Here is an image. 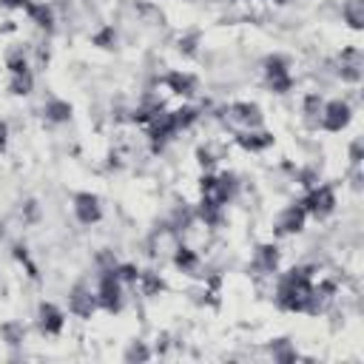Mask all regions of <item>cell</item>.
I'll return each instance as SVG.
<instances>
[{"label": "cell", "instance_id": "obj_1", "mask_svg": "<svg viewBox=\"0 0 364 364\" xmlns=\"http://www.w3.org/2000/svg\"><path fill=\"white\" fill-rule=\"evenodd\" d=\"M310 293H313V267H310V264H301V267H290V270L279 279L273 299H276V307H279V310L301 313Z\"/></svg>", "mask_w": 364, "mask_h": 364}, {"label": "cell", "instance_id": "obj_2", "mask_svg": "<svg viewBox=\"0 0 364 364\" xmlns=\"http://www.w3.org/2000/svg\"><path fill=\"white\" fill-rule=\"evenodd\" d=\"M97 304L105 313H119L122 310V282L114 276V270H100V282H97Z\"/></svg>", "mask_w": 364, "mask_h": 364}, {"label": "cell", "instance_id": "obj_3", "mask_svg": "<svg viewBox=\"0 0 364 364\" xmlns=\"http://www.w3.org/2000/svg\"><path fill=\"white\" fill-rule=\"evenodd\" d=\"M350 119H353L350 102H347V100H330V102H324V108H321L318 128H324L327 134H338V131H344V128L350 125Z\"/></svg>", "mask_w": 364, "mask_h": 364}, {"label": "cell", "instance_id": "obj_4", "mask_svg": "<svg viewBox=\"0 0 364 364\" xmlns=\"http://www.w3.org/2000/svg\"><path fill=\"white\" fill-rule=\"evenodd\" d=\"M307 216H316V219H327L333 210H336V191L330 185H313L307 191V196L301 199Z\"/></svg>", "mask_w": 364, "mask_h": 364}, {"label": "cell", "instance_id": "obj_5", "mask_svg": "<svg viewBox=\"0 0 364 364\" xmlns=\"http://www.w3.org/2000/svg\"><path fill=\"white\" fill-rule=\"evenodd\" d=\"M176 134H179V128H176L173 111H156V114L151 117V122H148V136H151V142H154V151H162V145H165L168 139H173Z\"/></svg>", "mask_w": 364, "mask_h": 364}, {"label": "cell", "instance_id": "obj_6", "mask_svg": "<svg viewBox=\"0 0 364 364\" xmlns=\"http://www.w3.org/2000/svg\"><path fill=\"white\" fill-rule=\"evenodd\" d=\"M336 65H338L336 74H338L344 82H353V85L361 82V74H364V54H361L358 46H347V48H341Z\"/></svg>", "mask_w": 364, "mask_h": 364}, {"label": "cell", "instance_id": "obj_7", "mask_svg": "<svg viewBox=\"0 0 364 364\" xmlns=\"http://www.w3.org/2000/svg\"><path fill=\"white\" fill-rule=\"evenodd\" d=\"M68 310L74 313V316H80V318H91L97 310H100V304H97V290H91L88 284H74L71 290H68Z\"/></svg>", "mask_w": 364, "mask_h": 364}, {"label": "cell", "instance_id": "obj_8", "mask_svg": "<svg viewBox=\"0 0 364 364\" xmlns=\"http://www.w3.org/2000/svg\"><path fill=\"white\" fill-rule=\"evenodd\" d=\"M304 222H307V210L301 202H293L287 208H282V213L276 216V228L273 233L276 236H290V233H301L304 230Z\"/></svg>", "mask_w": 364, "mask_h": 364}, {"label": "cell", "instance_id": "obj_9", "mask_svg": "<svg viewBox=\"0 0 364 364\" xmlns=\"http://www.w3.org/2000/svg\"><path fill=\"white\" fill-rule=\"evenodd\" d=\"M74 216L80 225H97L102 219V205L97 199V193H88V191H80L74 193Z\"/></svg>", "mask_w": 364, "mask_h": 364}, {"label": "cell", "instance_id": "obj_10", "mask_svg": "<svg viewBox=\"0 0 364 364\" xmlns=\"http://www.w3.org/2000/svg\"><path fill=\"white\" fill-rule=\"evenodd\" d=\"M225 114H228V122L242 125L245 131L262 125V108H259L256 102H230V105L225 108Z\"/></svg>", "mask_w": 364, "mask_h": 364}, {"label": "cell", "instance_id": "obj_11", "mask_svg": "<svg viewBox=\"0 0 364 364\" xmlns=\"http://www.w3.org/2000/svg\"><path fill=\"white\" fill-rule=\"evenodd\" d=\"M37 324L46 336H60L63 327H65V313L54 304V301H43L37 307Z\"/></svg>", "mask_w": 364, "mask_h": 364}, {"label": "cell", "instance_id": "obj_12", "mask_svg": "<svg viewBox=\"0 0 364 364\" xmlns=\"http://www.w3.org/2000/svg\"><path fill=\"white\" fill-rule=\"evenodd\" d=\"M162 82H165V88H168L171 94H176V97H193V94L199 91V80H196L191 71H171V74L162 77Z\"/></svg>", "mask_w": 364, "mask_h": 364}, {"label": "cell", "instance_id": "obj_13", "mask_svg": "<svg viewBox=\"0 0 364 364\" xmlns=\"http://www.w3.org/2000/svg\"><path fill=\"white\" fill-rule=\"evenodd\" d=\"M273 142H276L273 134H270V131H259V128H247V131H239V134H236V145L245 148V151H250V154H262V151H267Z\"/></svg>", "mask_w": 364, "mask_h": 364}, {"label": "cell", "instance_id": "obj_14", "mask_svg": "<svg viewBox=\"0 0 364 364\" xmlns=\"http://www.w3.org/2000/svg\"><path fill=\"white\" fill-rule=\"evenodd\" d=\"M236 193H239V176H236L233 171L219 173V176H216V185H213V191H210V199H216V202L225 208L228 202L236 199Z\"/></svg>", "mask_w": 364, "mask_h": 364}, {"label": "cell", "instance_id": "obj_15", "mask_svg": "<svg viewBox=\"0 0 364 364\" xmlns=\"http://www.w3.org/2000/svg\"><path fill=\"white\" fill-rule=\"evenodd\" d=\"M279 267V247L276 245H259L253 250V270L256 273H276Z\"/></svg>", "mask_w": 364, "mask_h": 364}, {"label": "cell", "instance_id": "obj_16", "mask_svg": "<svg viewBox=\"0 0 364 364\" xmlns=\"http://www.w3.org/2000/svg\"><path fill=\"white\" fill-rule=\"evenodd\" d=\"M196 216H199L208 228H219V225H222V219H225V208H222L216 199L202 196V202H199V208H196Z\"/></svg>", "mask_w": 364, "mask_h": 364}, {"label": "cell", "instance_id": "obj_17", "mask_svg": "<svg viewBox=\"0 0 364 364\" xmlns=\"http://www.w3.org/2000/svg\"><path fill=\"white\" fill-rule=\"evenodd\" d=\"M321 108H324V100L318 91H310L301 102V117H304V125L307 128H318V117H321Z\"/></svg>", "mask_w": 364, "mask_h": 364}, {"label": "cell", "instance_id": "obj_18", "mask_svg": "<svg viewBox=\"0 0 364 364\" xmlns=\"http://www.w3.org/2000/svg\"><path fill=\"white\" fill-rule=\"evenodd\" d=\"M26 14L40 26V28H46V31H51L54 28V9L51 6H46V3H26Z\"/></svg>", "mask_w": 364, "mask_h": 364}, {"label": "cell", "instance_id": "obj_19", "mask_svg": "<svg viewBox=\"0 0 364 364\" xmlns=\"http://www.w3.org/2000/svg\"><path fill=\"white\" fill-rule=\"evenodd\" d=\"M173 264H176L182 273H196V270H199V253H196L193 247L179 245V247L173 250Z\"/></svg>", "mask_w": 364, "mask_h": 364}, {"label": "cell", "instance_id": "obj_20", "mask_svg": "<svg viewBox=\"0 0 364 364\" xmlns=\"http://www.w3.org/2000/svg\"><path fill=\"white\" fill-rule=\"evenodd\" d=\"M341 14H344V20H347L350 28H355V31L364 28V0H344Z\"/></svg>", "mask_w": 364, "mask_h": 364}, {"label": "cell", "instance_id": "obj_21", "mask_svg": "<svg viewBox=\"0 0 364 364\" xmlns=\"http://www.w3.org/2000/svg\"><path fill=\"white\" fill-rule=\"evenodd\" d=\"M43 114H46L48 122H68L71 119V102H65V100H48L43 105Z\"/></svg>", "mask_w": 364, "mask_h": 364}, {"label": "cell", "instance_id": "obj_22", "mask_svg": "<svg viewBox=\"0 0 364 364\" xmlns=\"http://www.w3.org/2000/svg\"><path fill=\"white\" fill-rule=\"evenodd\" d=\"M262 68H264V80H270V77H284V74H290V60L282 57V54H267L264 63H262Z\"/></svg>", "mask_w": 364, "mask_h": 364}, {"label": "cell", "instance_id": "obj_23", "mask_svg": "<svg viewBox=\"0 0 364 364\" xmlns=\"http://www.w3.org/2000/svg\"><path fill=\"white\" fill-rule=\"evenodd\" d=\"M6 68H9L11 74L28 71V57H26V48H23V46H11V48L6 51Z\"/></svg>", "mask_w": 364, "mask_h": 364}, {"label": "cell", "instance_id": "obj_24", "mask_svg": "<svg viewBox=\"0 0 364 364\" xmlns=\"http://www.w3.org/2000/svg\"><path fill=\"white\" fill-rule=\"evenodd\" d=\"M136 282H139V287H142V293H145V296H159V293L165 290L162 276H159V273H154V270H142Z\"/></svg>", "mask_w": 364, "mask_h": 364}, {"label": "cell", "instance_id": "obj_25", "mask_svg": "<svg viewBox=\"0 0 364 364\" xmlns=\"http://www.w3.org/2000/svg\"><path fill=\"white\" fill-rule=\"evenodd\" d=\"M31 88H34V74H31V71L11 74V80H9V91H11L14 97H26V94H31Z\"/></svg>", "mask_w": 364, "mask_h": 364}, {"label": "cell", "instance_id": "obj_26", "mask_svg": "<svg viewBox=\"0 0 364 364\" xmlns=\"http://www.w3.org/2000/svg\"><path fill=\"white\" fill-rule=\"evenodd\" d=\"M0 336H3L6 344L17 347V344H23V338H26V327H23L20 321H3V324H0Z\"/></svg>", "mask_w": 364, "mask_h": 364}, {"label": "cell", "instance_id": "obj_27", "mask_svg": "<svg viewBox=\"0 0 364 364\" xmlns=\"http://www.w3.org/2000/svg\"><path fill=\"white\" fill-rule=\"evenodd\" d=\"M270 353H273V358H276V361H282V364H287V361H296V358H299V353L293 350L290 338H276V341L270 344Z\"/></svg>", "mask_w": 364, "mask_h": 364}, {"label": "cell", "instance_id": "obj_28", "mask_svg": "<svg viewBox=\"0 0 364 364\" xmlns=\"http://www.w3.org/2000/svg\"><path fill=\"white\" fill-rule=\"evenodd\" d=\"M91 43H94L97 48H114V46H117V31H114V26H102L100 31H94V34H91Z\"/></svg>", "mask_w": 364, "mask_h": 364}, {"label": "cell", "instance_id": "obj_29", "mask_svg": "<svg viewBox=\"0 0 364 364\" xmlns=\"http://www.w3.org/2000/svg\"><path fill=\"white\" fill-rule=\"evenodd\" d=\"M173 117H176V128L185 131V128H191V125L199 119V111H196L193 105H182V108L173 111Z\"/></svg>", "mask_w": 364, "mask_h": 364}, {"label": "cell", "instance_id": "obj_30", "mask_svg": "<svg viewBox=\"0 0 364 364\" xmlns=\"http://www.w3.org/2000/svg\"><path fill=\"white\" fill-rule=\"evenodd\" d=\"M111 270H114V276H117L122 284H136V279H139L136 264H114Z\"/></svg>", "mask_w": 364, "mask_h": 364}, {"label": "cell", "instance_id": "obj_31", "mask_svg": "<svg viewBox=\"0 0 364 364\" xmlns=\"http://www.w3.org/2000/svg\"><path fill=\"white\" fill-rule=\"evenodd\" d=\"M196 48H199V31H188V34L179 37V51H182L185 57H193Z\"/></svg>", "mask_w": 364, "mask_h": 364}, {"label": "cell", "instance_id": "obj_32", "mask_svg": "<svg viewBox=\"0 0 364 364\" xmlns=\"http://www.w3.org/2000/svg\"><path fill=\"white\" fill-rule=\"evenodd\" d=\"M296 179H299V185L301 188H313V185H318V168L316 165H307V168H301L299 173H296Z\"/></svg>", "mask_w": 364, "mask_h": 364}, {"label": "cell", "instance_id": "obj_33", "mask_svg": "<svg viewBox=\"0 0 364 364\" xmlns=\"http://www.w3.org/2000/svg\"><path fill=\"white\" fill-rule=\"evenodd\" d=\"M148 358H151V350L145 347V341H134L125 350V361H148Z\"/></svg>", "mask_w": 364, "mask_h": 364}, {"label": "cell", "instance_id": "obj_34", "mask_svg": "<svg viewBox=\"0 0 364 364\" xmlns=\"http://www.w3.org/2000/svg\"><path fill=\"white\" fill-rule=\"evenodd\" d=\"M267 88L273 94H287L293 88V74H284V77H270L267 80Z\"/></svg>", "mask_w": 364, "mask_h": 364}, {"label": "cell", "instance_id": "obj_35", "mask_svg": "<svg viewBox=\"0 0 364 364\" xmlns=\"http://www.w3.org/2000/svg\"><path fill=\"white\" fill-rule=\"evenodd\" d=\"M361 159H364V142L355 136V139L350 142V162H353V168H358Z\"/></svg>", "mask_w": 364, "mask_h": 364}, {"label": "cell", "instance_id": "obj_36", "mask_svg": "<svg viewBox=\"0 0 364 364\" xmlns=\"http://www.w3.org/2000/svg\"><path fill=\"white\" fill-rule=\"evenodd\" d=\"M196 162H199V165H202L205 171H210L216 159H213V154H210V148H196Z\"/></svg>", "mask_w": 364, "mask_h": 364}, {"label": "cell", "instance_id": "obj_37", "mask_svg": "<svg viewBox=\"0 0 364 364\" xmlns=\"http://www.w3.org/2000/svg\"><path fill=\"white\" fill-rule=\"evenodd\" d=\"M23 216H26V222H34V219L40 216V208H37V202H34V199H28V202L23 205Z\"/></svg>", "mask_w": 364, "mask_h": 364}, {"label": "cell", "instance_id": "obj_38", "mask_svg": "<svg viewBox=\"0 0 364 364\" xmlns=\"http://www.w3.org/2000/svg\"><path fill=\"white\" fill-rule=\"evenodd\" d=\"M6 139H9V125L0 119V151L6 148Z\"/></svg>", "mask_w": 364, "mask_h": 364}, {"label": "cell", "instance_id": "obj_39", "mask_svg": "<svg viewBox=\"0 0 364 364\" xmlns=\"http://www.w3.org/2000/svg\"><path fill=\"white\" fill-rule=\"evenodd\" d=\"M14 259H20V262H28V253H26V247H23V245H14Z\"/></svg>", "mask_w": 364, "mask_h": 364}, {"label": "cell", "instance_id": "obj_40", "mask_svg": "<svg viewBox=\"0 0 364 364\" xmlns=\"http://www.w3.org/2000/svg\"><path fill=\"white\" fill-rule=\"evenodd\" d=\"M273 3H276V6H287L290 0H273Z\"/></svg>", "mask_w": 364, "mask_h": 364}, {"label": "cell", "instance_id": "obj_41", "mask_svg": "<svg viewBox=\"0 0 364 364\" xmlns=\"http://www.w3.org/2000/svg\"><path fill=\"white\" fill-rule=\"evenodd\" d=\"M0 236H3V222H0Z\"/></svg>", "mask_w": 364, "mask_h": 364}]
</instances>
